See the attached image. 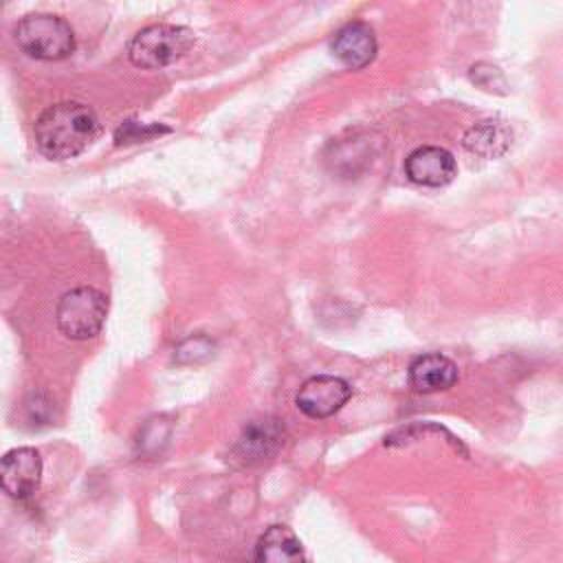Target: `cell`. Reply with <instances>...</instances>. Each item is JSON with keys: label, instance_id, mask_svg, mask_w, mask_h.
I'll return each instance as SVG.
<instances>
[{"label": "cell", "instance_id": "7", "mask_svg": "<svg viewBox=\"0 0 563 563\" xmlns=\"http://www.w3.org/2000/svg\"><path fill=\"white\" fill-rule=\"evenodd\" d=\"M42 471V457L35 449H11L0 457V490L13 499H29L40 488Z\"/></svg>", "mask_w": 563, "mask_h": 563}, {"label": "cell", "instance_id": "12", "mask_svg": "<svg viewBox=\"0 0 563 563\" xmlns=\"http://www.w3.org/2000/svg\"><path fill=\"white\" fill-rule=\"evenodd\" d=\"M510 141H512L510 128L497 119H484L471 125L462 136L464 150L482 158L501 156L510 147Z\"/></svg>", "mask_w": 563, "mask_h": 563}, {"label": "cell", "instance_id": "9", "mask_svg": "<svg viewBox=\"0 0 563 563\" xmlns=\"http://www.w3.org/2000/svg\"><path fill=\"white\" fill-rule=\"evenodd\" d=\"M376 35L367 22H350L341 26L332 40L334 57L352 70L365 68L376 57Z\"/></svg>", "mask_w": 563, "mask_h": 563}, {"label": "cell", "instance_id": "3", "mask_svg": "<svg viewBox=\"0 0 563 563\" xmlns=\"http://www.w3.org/2000/svg\"><path fill=\"white\" fill-rule=\"evenodd\" d=\"M18 46L44 62L66 59L75 51V33L70 24L53 13H29L15 26Z\"/></svg>", "mask_w": 563, "mask_h": 563}, {"label": "cell", "instance_id": "6", "mask_svg": "<svg viewBox=\"0 0 563 563\" xmlns=\"http://www.w3.org/2000/svg\"><path fill=\"white\" fill-rule=\"evenodd\" d=\"M350 396H352V387L345 378L332 376V374H319L308 378L299 387L295 396V405L308 418L321 420V418L334 416L350 400Z\"/></svg>", "mask_w": 563, "mask_h": 563}, {"label": "cell", "instance_id": "13", "mask_svg": "<svg viewBox=\"0 0 563 563\" xmlns=\"http://www.w3.org/2000/svg\"><path fill=\"white\" fill-rule=\"evenodd\" d=\"M169 435H172V424L167 418L158 416V418H152L147 420V424L141 429L139 433V453L143 455H158L163 451V446L169 442Z\"/></svg>", "mask_w": 563, "mask_h": 563}, {"label": "cell", "instance_id": "11", "mask_svg": "<svg viewBox=\"0 0 563 563\" xmlns=\"http://www.w3.org/2000/svg\"><path fill=\"white\" fill-rule=\"evenodd\" d=\"M255 563H306V552L288 526L275 523L257 539Z\"/></svg>", "mask_w": 563, "mask_h": 563}, {"label": "cell", "instance_id": "10", "mask_svg": "<svg viewBox=\"0 0 563 563\" xmlns=\"http://www.w3.org/2000/svg\"><path fill=\"white\" fill-rule=\"evenodd\" d=\"M457 365L440 352L420 354L409 365V383L420 394L451 389L457 383Z\"/></svg>", "mask_w": 563, "mask_h": 563}, {"label": "cell", "instance_id": "1", "mask_svg": "<svg viewBox=\"0 0 563 563\" xmlns=\"http://www.w3.org/2000/svg\"><path fill=\"white\" fill-rule=\"evenodd\" d=\"M35 143L53 161H66L88 150L101 132L97 112L81 101L48 106L35 121Z\"/></svg>", "mask_w": 563, "mask_h": 563}, {"label": "cell", "instance_id": "2", "mask_svg": "<svg viewBox=\"0 0 563 563\" xmlns=\"http://www.w3.org/2000/svg\"><path fill=\"white\" fill-rule=\"evenodd\" d=\"M194 44L196 33L187 26L150 24L132 37L128 57L139 68H163L185 57Z\"/></svg>", "mask_w": 563, "mask_h": 563}, {"label": "cell", "instance_id": "8", "mask_svg": "<svg viewBox=\"0 0 563 563\" xmlns=\"http://www.w3.org/2000/svg\"><path fill=\"white\" fill-rule=\"evenodd\" d=\"M457 174L453 154L438 145H420L405 158V176L422 187H444Z\"/></svg>", "mask_w": 563, "mask_h": 563}, {"label": "cell", "instance_id": "14", "mask_svg": "<svg viewBox=\"0 0 563 563\" xmlns=\"http://www.w3.org/2000/svg\"><path fill=\"white\" fill-rule=\"evenodd\" d=\"M213 350V343L202 336V334H196V336H189L185 339L178 347H176V361L178 363H198L202 358H207Z\"/></svg>", "mask_w": 563, "mask_h": 563}, {"label": "cell", "instance_id": "5", "mask_svg": "<svg viewBox=\"0 0 563 563\" xmlns=\"http://www.w3.org/2000/svg\"><path fill=\"white\" fill-rule=\"evenodd\" d=\"M286 442V429L277 418H257L244 424L235 444L231 446V460L240 466H257L273 460Z\"/></svg>", "mask_w": 563, "mask_h": 563}, {"label": "cell", "instance_id": "16", "mask_svg": "<svg viewBox=\"0 0 563 563\" xmlns=\"http://www.w3.org/2000/svg\"><path fill=\"white\" fill-rule=\"evenodd\" d=\"M471 79L475 84H479L484 90H497V88H506V81L499 73V68L486 64V62H479L475 66H471Z\"/></svg>", "mask_w": 563, "mask_h": 563}, {"label": "cell", "instance_id": "4", "mask_svg": "<svg viewBox=\"0 0 563 563\" xmlns=\"http://www.w3.org/2000/svg\"><path fill=\"white\" fill-rule=\"evenodd\" d=\"M108 317V297L95 286H79L64 292L55 308V321L64 336L86 341L99 334Z\"/></svg>", "mask_w": 563, "mask_h": 563}, {"label": "cell", "instance_id": "15", "mask_svg": "<svg viewBox=\"0 0 563 563\" xmlns=\"http://www.w3.org/2000/svg\"><path fill=\"white\" fill-rule=\"evenodd\" d=\"M161 132H167V128H161V125H139L134 121H125L117 134H114V141L121 145V143H134V141H145V139H152Z\"/></svg>", "mask_w": 563, "mask_h": 563}]
</instances>
